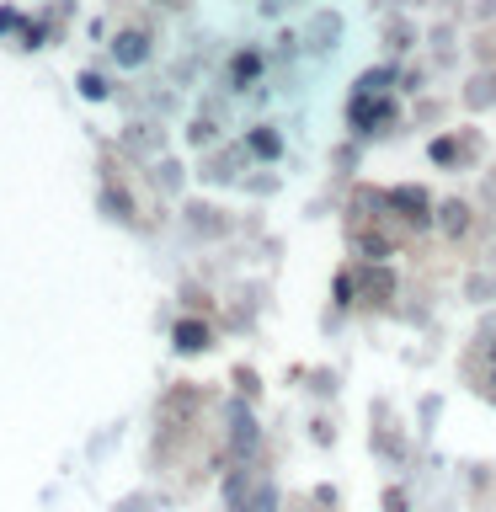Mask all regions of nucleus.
<instances>
[{
	"mask_svg": "<svg viewBox=\"0 0 496 512\" xmlns=\"http://www.w3.org/2000/svg\"><path fill=\"white\" fill-rule=\"evenodd\" d=\"M491 96H496V91H491V80H475V86H470V102H475V107H480V102H491Z\"/></svg>",
	"mask_w": 496,
	"mask_h": 512,
	"instance_id": "nucleus-8",
	"label": "nucleus"
},
{
	"mask_svg": "<svg viewBox=\"0 0 496 512\" xmlns=\"http://www.w3.org/2000/svg\"><path fill=\"white\" fill-rule=\"evenodd\" d=\"M112 54H118V64H144L150 59V38H144V32H123V38L112 43Z\"/></svg>",
	"mask_w": 496,
	"mask_h": 512,
	"instance_id": "nucleus-2",
	"label": "nucleus"
},
{
	"mask_svg": "<svg viewBox=\"0 0 496 512\" xmlns=\"http://www.w3.org/2000/svg\"><path fill=\"white\" fill-rule=\"evenodd\" d=\"M251 150H256V155H278V134H272V128H256V134H251Z\"/></svg>",
	"mask_w": 496,
	"mask_h": 512,
	"instance_id": "nucleus-6",
	"label": "nucleus"
},
{
	"mask_svg": "<svg viewBox=\"0 0 496 512\" xmlns=\"http://www.w3.org/2000/svg\"><path fill=\"white\" fill-rule=\"evenodd\" d=\"M464 379L496 400V336H475V347L464 352Z\"/></svg>",
	"mask_w": 496,
	"mask_h": 512,
	"instance_id": "nucleus-1",
	"label": "nucleus"
},
{
	"mask_svg": "<svg viewBox=\"0 0 496 512\" xmlns=\"http://www.w3.org/2000/svg\"><path fill=\"white\" fill-rule=\"evenodd\" d=\"M176 347H182V352H203L208 347V326H198V320H176Z\"/></svg>",
	"mask_w": 496,
	"mask_h": 512,
	"instance_id": "nucleus-5",
	"label": "nucleus"
},
{
	"mask_svg": "<svg viewBox=\"0 0 496 512\" xmlns=\"http://www.w3.org/2000/svg\"><path fill=\"white\" fill-rule=\"evenodd\" d=\"M80 91H86L91 102H102V96H107V86H102V75H80Z\"/></svg>",
	"mask_w": 496,
	"mask_h": 512,
	"instance_id": "nucleus-7",
	"label": "nucleus"
},
{
	"mask_svg": "<svg viewBox=\"0 0 496 512\" xmlns=\"http://www.w3.org/2000/svg\"><path fill=\"white\" fill-rule=\"evenodd\" d=\"M160 6H182V0H160Z\"/></svg>",
	"mask_w": 496,
	"mask_h": 512,
	"instance_id": "nucleus-9",
	"label": "nucleus"
},
{
	"mask_svg": "<svg viewBox=\"0 0 496 512\" xmlns=\"http://www.w3.org/2000/svg\"><path fill=\"white\" fill-rule=\"evenodd\" d=\"M384 112H390V102H379L374 91H358V107H352V123H358V128H374V123L384 118Z\"/></svg>",
	"mask_w": 496,
	"mask_h": 512,
	"instance_id": "nucleus-3",
	"label": "nucleus"
},
{
	"mask_svg": "<svg viewBox=\"0 0 496 512\" xmlns=\"http://www.w3.org/2000/svg\"><path fill=\"white\" fill-rule=\"evenodd\" d=\"M432 219H438L443 235H464V230H470V208H464V203H443Z\"/></svg>",
	"mask_w": 496,
	"mask_h": 512,
	"instance_id": "nucleus-4",
	"label": "nucleus"
}]
</instances>
